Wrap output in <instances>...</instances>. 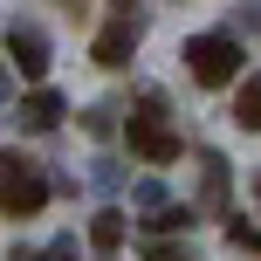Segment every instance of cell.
<instances>
[{"label":"cell","mask_w":261,"mask_h":261,"mask_svg":"<svg viewBox=\"0 0 261 261\" xmlns=\"http://www.w3.org/2000/svg\"><path fill=\"white\" fill-rule=\"evenodd\" d=\"M186 62H193V83L220 90V83L241 76V41L234 35H193V41H186Z\"/></svg>","instance_id":"obj_1"},{"label":"cell","mask_w":261,"mask_h":261,"mask_svg":"<svg viewBox=\"0 0 261 261\" xmlns=\"http://www.w3.org/2000/svg\"><path fill=\"white\" fill-rule=\"evenodd\" d=\"M48 206V186L35 165H21L14 151H0V213H41Z\"/></svg>","instance_id":"obj_2"},{"label":"cell","mask_w":261,"mask_h":261,"mask_svg":"<svg viewBox=\"0 0 261 261\" xmlns=\"http://www.w3.org/2000/svg\"><path fill=\"white\" fill-rule=\"evenodd\" d=\"M130 151H138V158H151V165H172L186 144L172 138V130L158 124V117H130Z\"/></svg>","instance_id":"obj_3"},{"label":"cell","mask_w":261,"mask_h":261,"mask_svg":"<svg viewBox=\"0 0 261 261\" xmlns=\"http://www.w3.org/2000/svg\"><path fill=\"white\" fill-rule=\"evenodd\" d=\"M130 48H138V14H117V21L96 35V48H90V55H96L103 69H124V62H130Z\"/></svg>","instance_id":"obj_4"},{"label":"cell","mask_w":261,"mask_h":261,"mask_svg":"<svg viewBox=\"0 0 261 261\" xmlns=\"http://www.w3.org/2000/svg\"><path fill=\"white\" fill-rule=\"evenodd\" d=\"M7 48H14V69H21L28 83H41V69H48V41H41L35 28H14V35H7Z\"/></svg>","instance_id":"obj_5"},{"label":"cell","mask_w":261,"mask_h":261,"mask_svg":"<svg viewBox=\"0 0 261 261\" xmlns=\"http://www.w3.org/2000/svg\"><path fill=\"white\" fill-rule=\"evenodd\" d=\"M234 117H241V130H261V76H248V83H241Z\"/></svg>","instance_id":"obj_6"},{"label":"cell","mask_w":261,"mask_h":261,"mask_svg":"<svg viewBox=\"0 0 261 261\" xmlns=\"http://www.w3.org/2000/svg\"><path fill=\"white\" fill-rule=\"evenodd\" d=\"M21 117L35 124V130H48L55 117H62V96H48V90H35V96H28V110H21Z\"/></svg>","instance_id":"obj_7"},{"label":"cell","mask_w":261,"mask_h":261,"mask_svg":"<svg viewBox=\"0 0 261 261\" xmlns=\"http://www.w3.org/2000/svg\"><path fill=\"white\" fill-rule=\"evenodd\" d=\"M90 241H96V248H124V213H96V220H90Z\"/></svg>","instance_id":"obj_8"},{"label":"cell","mask_w":261,"mask_h":261,"mask_svg":"<svg viewBox=\"0 0 261 261\" xmlns=\"http://www.w3.org/2000/svg\"><path fill=\"white\" fill-rule=\"evenodd\" d=\"M234 248H254V254H261V234H254V227H248V234L234 227Z\"/></svg>","instance_id":"obj_9"},{"label":"cell","mask_w":261,"mask_h":261,"mask_svg":"<svg viewBox=\"0 0 261 261\" xmlns=\"http://www.w3.org/2000/svg\"><path fill=\"white\" fill-rule=\"evenodd\" d=\"M144 261H179V254H172V248H151V254H144Z\"/></svg>","instance_id":"obj_10"}]
</instances>
